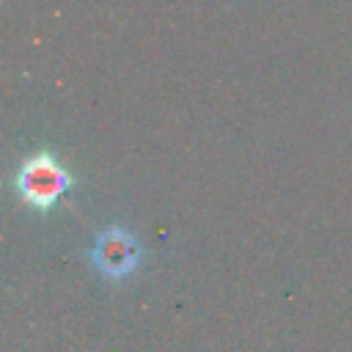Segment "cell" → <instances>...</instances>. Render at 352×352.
I'll return each mask as SVG.
<instances>
[{"mask_svg":"<svg viewBox=\"0 0 352 352\" xmlns=\"http://www.w3.org/2000/svg\"><path fill=\"white\" fill-rule=\"evenodd\" d=\"M72 187H74V173L47 146H41L30 157H25L16 168V173H14L16 198L28 209L41 212V214L52 212Z\"/></svg>","mask_w":352,"mask_h":352,"instance_id":"1","label":"cell"},{"mask_svg":"<svg viewBox=\"0 0 352 352\" xmlns=\"http://www.w3.org/2000/svg\"><path fill=\"white\" fill-rule=\"evenodd\" d=\"M88 258L102 278L126 280L138 272V267L143 261V245L132 228L113 223L96 234V239L88 250Z\"/></svg>","mask_w":352,"mask_h":352,"instance_id":"2","label":"cell"}]
</instances>
